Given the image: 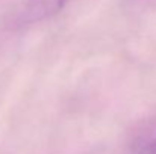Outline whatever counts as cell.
<instances>
[{"label": "cell", "instance_id": "obj_1", "mask_svg": "<svg viewBox=\"0 0 156 154\" xmlns=\"http://www.w3.org/2000/svg\"><path fill=\"white\" fill-rule=\"evenodd\" d=\"M70 0H24L20 8L15 23L18 26H30L49 20L59 14Z\"/></svg>", "mask_w": 156, "mask_h": 154}, {"label": "cell", "instance_id": "obj_2", "mask_svg": "<svg viewBox=\"0 0 156 154\" xmlns=\"http://www.w3.org/2000/svg\"><path fill=\"white\" fill-rule=\"evenodd\" d=\"M132 154H156V138L143 142V145L135 148Z\"/></svg>", "mask_w": 156, "mask_h": 154}]
</instances>
